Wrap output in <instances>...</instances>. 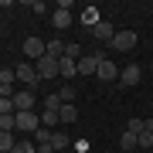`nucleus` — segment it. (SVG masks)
Masks as SVG:
<instances>
[{
	"mask_svg": "<svg viewBox=\"0 0 153 153\" xmlns=\"http://www.w3.org/2000/svg\"><path fill=\"white\" fill-rule=\"evenodd\" d=\"M109 48L112 51H133L136 48V34L133 31H116V38L109 41Z\"/></svg>",
	"mask_w": 153,
	"mask_h": 153,
	"instance_id": "20e7f679",
	"label": "nucleus"
},
{
	"mask_svg": "<svg viewBox=\"0 0 153 153\" xmlns=\"http://www.w3.org/2000/svg\"><path fill=\"white\" fill-rule=\"evenodd\" d=\"M10 153H38V143H17Z\"/></svg>",
	"mask_w": 153,
	"mask_h": 153,
	"instance_id": "393cba45",
	"label": "nucleus"
},
{
	"mask_svg": "<svg viewBox=\"0 0 153 153\" xmlns=\"http://www.w3.org/2000/svg\"><path fill=\"white\" fill-rule=\"evenodd\" d=\"M82 21L88 24V27H95V24H99V21H102V17H99V7H92V4H88V7H85V10H82Z\"/></svg>",
	"mask_w": 153,
	"mask_h": 153,
	"instance_id": "2eb2a0df",
	"label": "nucleus"
},
{
	"mask_svg": "<svg viewBox=\"0 0 153 153\" xmlns=\"http://www.w3.org/2000/svg\"><path fill=\"white\" fill-rule=\"evenodd\" d=\"M17 129H24V133H34V129H41V116L27 109V112H17Z\"/></svg>",
	"mask_w": 153,
	"mask_h": 153,
	"instance_id": "39448f33",
	"label": "nucleus"
},
{
	"mask_svg": "<svg viewBox=\"0 0 153 153\" xmlns=\"http://www.w3.org/2000/svg\"><path fill=\"white\" fill-rule=\"evenodd\" d=\"M58 68H61V78H68V82L78 75V61H75V58H65V55H61V58H58Z\"/></svg>",
	"mask_w": 153,
	"mask_h": 153,
	"instance_id": "9d476101",
	"label": "nucleus"
},
{
	"mask_svg": "<svg viewBox=\"0 0 153 153\" xmlns=\"http://www.w3.org/2000/svg\"><path fill=\"white\" fill-rule=\"evenodd\" d=\"M61 109V95H44V112H58Z\"/></svg>",
	"mask_w": 153,
	"mask_h": 153,
	"instance_id": "6ab92c4d",
	"label": "nucleus"
},
{
	"mask_svg": "<svg viewBox=\"0 0 153 153\" xmlns=\"http://www.w3.org/2000/svg\"><path fill=\"white\" fill-rule=\"evenodd\" d=\"M14 78H17L14 68H0V85H14Z\"/></svg>",
	"mask_w": 153,
	"mask_h": 153,
	"instance_id": "5701e85b",
	"label": "nucleus"
},
{
	"mask_svg": "<svg viewBox=\"0 0 153 153\" xmlns=\"http://www.w3.org/2000/svg\"><path fill=\"white\" fill-rule=\"evenodd\" d=\"M68 143H71V140H68V133H55V140H51V146H55V153H58V150H65Z\"/></svg>",
	"mask_w": 153,
	"mask_h": 153,
	"instance_id": "412c9836",
	"label": "nucleus"
},
{
	"mask_svg": "<svg viewBox=\"0 0 153 153\" xmlns=\"http://www.w3.org/2000/svg\"><path fill=\"white\" fill-rule=\"evenodd\" d=\"M34 68H38V78H41V82H48V78L61 75V68H58V58H48V55H44L41 61H34Z\"/></svg>",
	"mask_w": 153,
	"mask_h": 153,
	"instance_id": "f257e3e1",
	"label": "nucleus"
},
{
	"mask_svg": "<svg viewBox=\"0 0 153 153\" xmlns=\"http://www.w3.org/2000/svg\"><path fill=\"white\" fill-rule=\"evenodd\" d=\"M126 129H129V133H136V136H140V133H143V119H126Z\"/></svg>",
	"mask_w": 153,
	"mask_h": 153,
	"instance_id": "a878e982",
	"label": "nucleus"
},
{
	"mask_svg": "<svg viewBox=\"0 0 153 153\" xmlns=\"http://www.w3.org/2000/svg\"><path fill=\"white\" fill-rule=\"evenodd\" d=\"M61 55H65V44H61L58 38H55V41H48V58H61Z\"/></svg>",
	"mask_w": 153,
	"mask_h": 153,
	"instance_id": "aec40b11",
	"label": "nucleus"
},
{
	"mask_svg": "<svg viewBox=\"0 0 153 153\" xmlns=\"http://www.w3.org/2000/svg\"><path fill=\"white\" fill-rule=\"evenodd\" d=\"M41 119H44V123H41L44 129H51V126H58V123H61V119H58V112H44Z\"/></svg>",
	"mask_w": 153,
	"mask_h": 153,
	"instance_id": "b1692460",
	"label": "nucleus"
},
{
	"mask_svg": "<svg viewBox=\"0 0 153 153\" xmlns=\"http://www.w3.org/2000/svg\"><path fill=\"white\" fill-rule=\"evenodd\" d=\"M65 58H82V44H75V41H71V44H65Z\"/></svg>",
	"mask_w": 153,
	"mask_h": 153,
	"instance_id": "4be33fe9",
	"label": "nucleus"
},
{
	"mask_svg": "<svg viewBox=\"0 0 153 153\" xmlns=\"http://www.w3.org/2000/svg\"><path fill=\"white\" fill-rule=\"evenodd\" d=\"M140 75H143L140 65H126V68L119 71V82H123V85H136V82H140Z\"/></svg>",
	"mask_w": 153,
	"mask_h": 153,
	"instance_id": "9b49d317",
	"label": "nucleus"
},
{
	"mask_svg": "<svg viewBox=\"0 0 153 153\" xmlns=\"http://www.w3.org/2000/svg\"><path fill=\"white\" fill-rule=\"evenodd\" d=\"M51 24H55L58 31H65L71 24V10H55V14H51Z\"/></svg>",
	"mask_w": 153,
	"mask_h": 153,
	"instance_id": "ddd939ff",
	"label": "nucleus"
},
{
	"mask_svg": "<svg viewBox=\"0 0 153 153\" xmlns=\"http://www.w3.org/2000/svg\"><path fill=\"white\" fill-rule=\"evenodd\" d=\"M38 153H55V146H38Z\"/></svg>",
	"mask_w": 153,
	"mask_h": 153,
	"instance_id": "473e14b6",
	"label": "nucleus"
},
{
	"mask_svg": "<svg viewBox=\"0 0 153 153\" xmlns=\"http://www.w3.org/2000/svg\"><path fill=\"white\" fill-rule=\"evenodd\" d=\"M34 92H17L14 95V112H27V109H34Z\"/></svg>",
	"mask_w": 153,
	"mask_h": 153,
	"instance_id": "1a4fd4ad",
	"label": "nucleus"
},
{
	"mask_svg": "<svg viewBox=\"0 0 153 153\" xmlns=\"http://www.w3.org/2000/svg\"><path fill=\"white\" fill-rule=\"evenodd\" d=\"M99 61H102V55H82L78 58V75H95Z\"/></svg>",
	"mask_w": 153,
	"mask_h": 153,
	"instance_id": "0eeeda50",
	"label": "nucleus"
},
{
	"mask_svg": "<svg viewBox=\"0 0 153 153\" xmlns=\"http://www.w3.org/2000/svg\"><path fill=\"white\" fill-rule=\"evenodd\" d=\"M14 95H17L14 85H0V99H14Z\"/></svg>",
	"mask_w": 153,
	"mask_h": 153,
	"instance_id": "cd10ccee",
	"label": "nucleus"
},
{
	"mask_svg": "<svg viewBox=\"0 0 153 153\" xmlns=\"http://www.w3.org/2000/svg\"><path fill=\"white\" fill-rule=\"evenodd\" d=\"M119 65H116V61H109V58H102V61H99V71H95V75H99V82H116V78H119Z\"/></svg>",
	"mask_w": 153,
	"mask_h": 153,
	"instance_id": "423d86ee",
	"label": "nucleus"
},
{
	"mask_svg": "<svg viewBox=\"0 0 153 153\" xmlns=\"http://www.w3.org/2000/svg\"><path fill=\"white\" fill-rule=\"evenodd\" d=\"M140 146H153V133H146V129L140 133Z\"/></svg>",
	"mask_w": 153,
	"mask_h": 153,
	"instance_id": "c756f323",
	"label": "nucleus"
},
{
	"mask_svg": "<svg viewBox=\"0 0 153 153\" xmlns=\"http://www.w3.org/2000/svg\"><path fill=\"white\" fill-rule=\"evenodd\" d=\"M14 71H17V82H24L27 88H34V85L41 82V78H38V68H34V65H27V61H21V65H14Z\"/></svg>",
	"mask_w": 153,
	"mask_h": 153,
	"instance_id": "7ed1b4c3",
	"label": "nucleus"
},
{
	"mask_svg": "<svg viewBox=\"0 0 153 153\" xmlns=\"http://www.w3.org/2000/svg\"><path fill=\"white\" fill-rule=\"evenodd\" d=\"M14 112V99H0V116H10Z\"/></svg>",
	"mask_w": 153,
	"mask_h": 153,
	"instance_id": "bb28decb",
	"label": "nucleus"
},
{
	"mask_svg": "<svg viewBox=\"0 0 153 153\" xmlns=\"http://www.w3.org/2000/svg\"><path fill=\"white\" fill-rule=\"evenodd\" d=\"M75 150H78V153H88V150H92V143H88V140H78Z\"/></svg>",
	"mask_w": 153,
	"mask_h": 153,
	"instance_id": "2f4dec72",
	"label": "nucleus"
},
{
	"mask_svg": "<svg viewBox=\"0 0 153 153\" xmlns=\"http://www.w3.org/2000/svg\"><path fill=\"white\" fill-rule=\"evenodd\" d=\"M17 146V140H14V133H0V153H10Z\"/></svg>",
	"mask_w": 153,
	"mask_h": 153,
	"instance_id": "a211bd4d",
	"label": "nucleus"
},
{
	"mask_svg": "<svg viewBox=\"0 0 153 153\" xmlns=\"http://www.w3.org/2000/svg\"><path fill=\"white\" fill-rule=\"evenodd\" d=\"M119 146H123L126 153H129V150H136V146H140V136H136V133H129V129H126V133H123V140H119Z\"/></svg>",
	"mask_w": 153,
	"mask_h": 153,
	"instance_id": "4468645a",
	"label": "nucleus"
},
{
	"mask_svg": "<svg viewBox=\"0 0 153 153\" xmlns=\"http://www.w3.org/2000/svg\"><path fill=\"white\" fill-rule=\"evenodd\" d=\"M24 55H27L31 61H41L44 55H48V41L44 38H27L24 41Z\"/></svg>",
	"mask_w": 153,
	"mask_h": 153,
	"instance_id": "f03ea898",
	"label": "nucleus"
},
{
	"mask_svg": "<svg viewBox=\"0 0 153 153\" xmlns=\"http://www.w3.org/2000/svg\"><path fill=\"white\" fill-rule=\"evenodd\" d=\"M58 119H61V123H75V119H78V109H75V102H61V109H58Z\"/></svg>",
	"mask_w": 153,
	"mask_h": 153,
	"instance_id": "f8f14e48",
	"label": "nucleus"
},
{
	"mask_svg": "<svg viewBox=\"0 0 153 153\" xmlns=\"http://www.w3.org/2000/svg\"><path fill=\"white\" fill-rule=\"evenodd\" d=\"M14 129H17V112L0 116V133H14Z\"/></svg>",
	"mask_w": 153,
	"mask_h": 153,
	"instance_id": "f3484780",
	"label": "nucleus"
},
{
	"mask_svg": "<svg viewBox=\"0 0 153 153\" xmlns=\"http://www.w3.org/2000/svg\"><path fill=\"white\" fill-rule=\"evenodd\" d=\"M31 10H34V14H44V10H48V4H44V0H34Z\"/></svg>",
	"mask_w": 153,
	"mask_h": 153,
	"instance_id": "7c9ffc66",
	"label": "nucleus"
},
{
	"mask_svg": "<svg viewBox=\"0 0 153 153\" xmlns=\"http://www.w3.org/2000/svg\"><path fill=\"white\" fill-rule=\"evenodd\" d=\"M92 38H95V41H105V44H109V41L116 38V27H112L109 21H99L95 27H92Z\"/></svg>",
	"mask_w": 153,
	"mask_h": 153,
	"instance_id": "6e6552de",
	"label": "nucleus"
},
{
	"mask_svg": "<svg viewBox=\"0 0 153 153\" xmlns=\"http://www.w3.org/2000/svg\"><path fill=\"white\" fill-rule=\"evenodd\" d=\"M34 140H38V146H51V140H55V133H51V129H44V126H41V129H34Z\"/></svg>",
	"mask_w": 153,
	"mask_h": 153,
	"instance_id": "dca6fc26",
	"label": "nucleus"
},
{
	"mask_svg": "<svg viewBox=\"0 0 153 153\" xmlns=\"http://www.w3.org/2000/svg\"><path fill=\"white\" fill-rule=\"evenodd\" d=\"M58 95H61V102H75V92H71V85H68V88H61Z\"/></svg>",
	"mask_w": 153,
	"mask_h": 153,
	"instance_id": "c85d7f7f",
	"label": "nucleus"
}]
</instances>
